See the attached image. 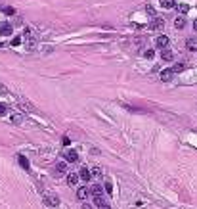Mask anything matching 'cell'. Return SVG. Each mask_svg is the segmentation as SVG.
<instances>
[{"instance_id": "19", "label": "cell", "mask_w": 197, "mask_h": 209, "mask_svg": "<svg viewBox=\"0 0 197 209\" xmlns=\"http://www.w3.org/2000/svg\"><path fill=\"white\" fill-rule=\"evenodd\" d=\"M188 10H190L188 4H180V6H178V12H180V14H188Z\"/></svg>"}, {"instance_id": "4", "label": "cell", "mask_w": 197, "mask_h": 209, "mask_svg": "<svg viewBox=\"0 0 197 209\" xmlns=\"http://www.w3.org/2000/svg\"><path fill=\"white\" fill-rule=\"evenodd\" d=\"M79 177H81V179H82L84 182H88V180L92 179V171H90L88 167H82V169H81V175H79Z\"/></svg>"}, {"instance_id": "24", "label": "cell", "mask_w": 197, "mask_h": 209, "mask_svg": "<svg viewBox=\"0 0 197 209\" xmlns=\"http://www.w3.org/2000/svg\"><path fill=\"white\" fill-rule=\"evenodd\" d=\"M4 12H6L8 16H12V14H14V8H10V6H6V8H4Z\"/></svg>"}, {"instance_id": "1", "label": "cell", "mask_w": 197, "mask_h": 209, "mask_svg": "<svg viewBox=\"0 0 197 209\" xmlns=\"http://www.w3.org/2000/svg\"><path fill=\"white\" fill-rule=\"evenodd\" d=\"M44 202H46L48 207H58V205H59V198H58L56 194H48V196L44 198Z\"/></svg>"}, {"instance_id": "2", "label": "cell", "mask_w": 197, "mask_h": 209, "mask_svg": "<svg viewBox=\"0 0 197 209\" xmlns=\"http://www.w3.org/2000/svg\"><path fill=\"white\" fill-rule=\"evenodd\" d=\"M155 44L161 48V50H165L167 46H169V37H165V35H161V37H157V40H155Z\"/></svg>"}, {"instance_id": "25", "label": "cell", "mask_w": 197, "mask_h": 209, "mask_svg": "<svg viewBox=\"0 0 197 209\" xmlns=\"http://www.w3.org/2000/svg\"><path fill=\"white\" fill-rule=\"evenodd\" d=\"M82 209H92V205H88V203H84V205H82Z\"/></svg>"}, {"instance_id": "12", "label": "cell", "mask_w": 197, "mask_h": 209, "mask_svg": "<svg viewBox=\"0 0 197 209\" xmlns=\"http://www.w3.org/2000/svg\"><path fill=\"white\" fill-rule=\"evenodd\" d=\"M88 188H79V192H77V198H79V200H86V198H88Z\"/></svg>"}, {"instance_id": "16", "label": "cell", "mask_w": 197, "mask_h": 209, "mask_svg": "<svg viewBox=\"0 0 197 209\" xmlns=\"http://www.w3.org/2000/svg\"><path fill=\"white\" fill-rule=\"evenodd\" d=\"M17 159H19V165H21V167L29 171V161H27V157H25V156H19Z\"/></svg>"}, {"instance_id": "6", "label": "cell", "mask_w": 197, "mask_h": 209, "mask_svg": "<svg viewBox=\"0 0 197 209\" xmlns=\"http://www.w3.org/2000/svg\"><path fill=\"white\" fill-rule=\"evenodd\" d=\"M161 58L165 60V61H172L174 60V52L169 50V48H165V50H161Z\"/></svg>"}, {"instance_id": "20", "label": "cell", "mask_w": 197, "mask_h": 209, "mask_svg": "<svg viewBox=\"0 0 197 209\" xmlns=\"http://www.w3.org/2000/svg\"><path fill=\"white\" fill-rule=\"evenodd\" d=\"M100 175H102V169L100 167H94L92 169V177H100Z\"/></svg>"}, {"instance_id": "13", "label": "cell", "mask_w": 197, "mask_h": 209, "mask_svg": "<svg viewBox=\"0 0 197 209\" xmlns=\"http://www.w3.org/2000/svg\"><path fill=\"white\" fill-rule=\"evenodd\" d=\"M77 159H79V153H77L75 150H69V152H67V161H71V163H75Z\"/></svg>"}, {"instance_id": "23", "label": "cell", "mask_w": 197, "mask_h": 209, "mask_svg": "<svg viewBox=\"0 0 197 209\" xmlns=\"http://www.w3.org/2000/svg\"><path fill=\"white\" fill-rule=\"evenodd\" d=\"M8 111V107H6V104H0V115H4Z\"/></svg>"}, {"instance_id": "14", "label": "cell", "mask_w": 197, "mask_h": 209, "mask_svg": "<svg viewBox=\"0 0 197 209\" xmlns=\"http://www.w3.org/2000/svg\"><path fill=\"white\" fill-rule=\"evenodd\" d=\"M159 4H161V8L170 10V8H174V0H159Z\"/></svg>"}, {"instance_id": "7", "label": "cell", "mask_w": 197, "mask_h": 209, "mask_svg": "<svg viewBox=\"0 0 197 209\" xmlns=\"http://www.w3.org/2000/svg\"><path fill=\"white\" fill-rule=\"evenodd\" d=\"M90 194H92L94 198H103V196H102V194H103V188H102L100 184H94L92 188H90Z\"/></svg>"}, {"instance_id": "22", "label": "cell", "mask_w": 197, "mask_h": 209, "mask_svg": "<svg viewBox=\"0 0 197 209\" xmlns=\"http://www.w3.org/2000/svg\"><path fill=\"white\" fill-rule=\"evenodd\" d=\"M144 56H146V58H153V56H155V50H146Z\"/></svg>"}, {"instance_id": "15", "label": "cell", "mask_w": 197, "mask_h": 209, "mask_svg": "<svg viewBox=\"0 0 197 209\" xmlns=\"http://www.w3.org/2000/svg\"><path fill=\"white\" fill-rule=\"evenodd\" d=\"M184 25H186L184 17H176V19H174V27H176V29H184Z\"/></svg>"}, {"instance_id": "5", "label": "cell", "mask_w": 197, "mask_h": 209, "mask_svg": "<svg viewBox=\"0 0 197 209\" xmlns=\"http://www.w3.org/2000/svg\"><path fill=\"white\" fill-rule=\"evenodd\" d=\"M172 75H174V73H172V69H163V71H161V81H163V83L172 81Z\"/></svg>"}, {"instance_id": "17", "label": "cell", "mask_w": 197, "mask_h": 209, "mask_svg": "<svg viewBox=\"0 0 197 209\" xmlns=\"http://www.w3.org/2000/svg\"><path fill=\"white\" fill-rule=\"evenodd\" d=\"M184 71V63H174L172 65V73H182Z\"/></svg>"}, {"instance_id": "10", "label": "cell", "mask_w": 197, "mask_h": 209, "mask_svg": "<svg viewBox=\"0 0 197 209\" xmlns=\"http://www.w3.org/2000/svg\"><path fill=\"white\" fill-rule=\"evenodd\" d=\"M186 48H188L190 52H197V39H190L188 42H186Z\"/></svg>"}, {"instance_id": "8", "label": "cell", "mask_w": 197, "mask_h": 209, "mask_svg": "<svg viewBox=\"0 0 197 209\" xmlns=\"http://www.w3.org/2000/svg\"><path fill=\"white\" fill-rule=\"evenodd\" d=\"M163 27H165V19H161V17H155L151 21V29H157V31H161Z\"/></svg>"}, {"instance_id": "26", "label": "cell", "mask_w": 197, "mask_h": 209, "mask_svg": "<svg viewBox=\"0 0 197 209\" xmlns=\"http://www.w3.org/2000/svg\"><path fill=\"white\" fill-rule=\"evenodd\" d=\"M193 29H195V31H197V21H193Z\"/></svg>"}, {"instance_id": "18", "label": "cell", "mask_w": 197, "mask_h": 209, "mask_svg": "<svg viewBox=\"0 0 197 209\" xmlns=\"http://www.w3.org/2000/svg\"><path fill=\"white\" fill-rule=\"evenodd\" d=\"M56 171H58V173H65V171H67V165H65L63 161H59V163L56 165Z\"/></svg>"}, {"instance_id": "11", "label": "cell", "mask_w": 197, "mask_h": 209, "mask_svg": "<svg viewBox=\"0 0 197 209\" xmlns=\"http://www.w3.org/2000/svg\"><path fill=\"white\" fill-rule=\"evenodd\" d=\"M94 202H96V205H98V209H111L107 203H105V200L103 198H94Z\"/></svg>"}, {"instance_id": "21", "label": "cell", "mask_w": 197, "mask_h": 209, "mask_svg": "<svg viewBox=\"0 0 197 209\" xmlns=\"http://www.w3.org/2000/svg\"><path fill=\"white\" fill-rule=\"evenodd\" d=\"M105 190L111 194V190H113V184H111V180H105Z\"/></svg>"}, {"instance_id": "9", "label": "cell", "mask_w": 197, "mask_h": 209, "mask_svg": "<svg viewBox=\"0 0 197 209\" xmlns=\"http://www.w3.org/2000/svg\"><path fill=\"white\" fill-rule=\"evenodd\" d=\"M77 182H79V175H77V173H69L67 175V184L69 186H77Z\"/></svg>"}, {"instance_id": "3", "label": "cell", "mask_w": 197, "mask_h": 209, "mask_svg": "<svg viewBox=\"0 0 197 209\" xmlns=\"http://www.w3.org/2000/svg\"><path fill=\"white\" fill-rule=\"evenodd\" d=\"M12 33H14V27L10 23H4L2 27H0V35H2V37H10Z\"/></svg>"}]
</instances>
